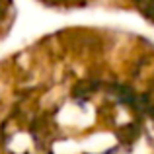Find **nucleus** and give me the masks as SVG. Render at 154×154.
<instances>
[{
  "label": "nucleus",
  "instance_id": "nucleus-1",
  "mask_svg": "<svg viewBox=\"0 0 154 154\" xmlns=\"http://www.w3.org/2000/svg\"><path fill=\"white\" fill-rule=\"evenodd\" d=\"M137 4H139V8L143 10L144 16L154 20V0H137Z\"/></svg>",
  "mask_w": 154,
  "mask_h": 154
}]
</instances>
